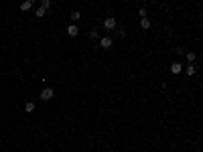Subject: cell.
I'll return each mask as SVG.
<instances>
[{
    "mask_svg": "<svg viewBox=\"0 0 203 152\" xmlns=\"http://www.w3.org/2000/svg\"><path fill=\"white\" fill-rule=\"evenodd\" d=\"M53 95H55L53 87H45V89L41 91V99H43V101H49V99H53Z\"/></svg>",
    "mask_w": 203,
    "mask_h": 152,
    "instance_id": "6da1fadb",
    "label": "cell"
},
{
    "mask_svg": "<svg viewBox=\"0 0 203 152\" xmlns=\"http://www.w3.org/2000/svg\"><path fill=\"white\" fill-rule=\"evenodd\" d=\"M104 28H106V31H114L116 28V18L114 16H110V18L104 20Z\"/></svg>",
    "mask_w": 203,
    "mask_h": 152,
    "instance_id": "7a4b0ae2",
    "label": "cell"
},
{
    "mask_svg": "<svg viewBox=\"0 0 203 152\" xmlns=\"http://www.w3.org/2000/svg\"><path fill=\"white\" fill-rule=\"evenodd\" d=\"M100 47L102 49H110V47H112V39H110V37H102L100 39Z\"/></svg>",
    "mask_w": 203,
    "mask_h": 152,
    "instance_id": "3957f363",
    "label": "cell"
},
{
    "mask_svg": "<svg viewBox=\"0 0 203 152\" xmlns=\"http://www.w3.org/2000/svg\"><path fill=\"white\" fill-rule=\"evenodd\" d=\"M67 35L69 37H77V35H79V28L75 27V25H69L67 27Z\"/></svg>",
    "mask_w": 203,
    "mask_h": 152,
    "instance_id": "277c9868",
    "label": "cell"
},
{
    "mask_svg": "<svg viewBox=\"0 0 203 152\" xmlns=\"http://www.w3.org/2000/svg\"><path fill=\"white\" fill-rule=\"evenodd\" d=\"M181 69H183L181 63H173V65H171V73H175V75L177 73H181Z\"/></svg>",
    "mask_w": 203,
    "mask_h": 152,
    "instance_id": "5b68a950",
    "label": "cell"
},
{
    "mask_svg": "<svg viewBox=\"0 0 203 152\" xmlns=\"http://www.w3.org/2000/svg\"><path fill=\"white\" fill-rule=\"evenodd\" d=\"M33 4H35L33 0H27V2H22V4H20V10H28V8L33 6Z\"/></svg>",
    "mask_w": 203,
    "mask_h": 152,
    "instance_id": "8992f818",
    "label": "cell"
},
{
    "mask_svg": "<svg viewBox=\"0 0 203 152\" xmlns=\"http://www.w3.org/2000/svg\"><path fill=\"white\" fill-rule=\"evenodd\" d=\"M25 112H28V114L35 112V104L33 101H27V104H25Z\"/></svg>",
    "mask_w": 203,
    "mask_h": 152,
    "instance_id": "52a82bcc",
    "label": "cell"
},
{
    "mask_svg": "<svg viewBox=\"0 0 203 152\" xmlns=\"http://www.w3.org/2000/svg\"><path fill=\"white\" fill-rule=\"evenodd\" d=\"M140 27L142 28H150V18H142L140 20Z\"/></svg>",
    "mask_w": 203,
    "mask_h": 152,
    "instance_id": "ba28073f",
    "label": "cell"
},
{
    "mask_svg": "<svg viewBox=\"0 0 203 152\" xmlns=\"http://www.w3.org/2000/svg\"><path fill=\"white\" fill-rule=\"evenodd\" d=\"M185 55H187V61H189V63H193V61L197 59V55L193 53V51H189V53H185Z\"/></svg>",
    "mask_w": 203,
    "mask_h": 152,
    "instance_id": "9c48e42d",
    "label": "cell"
},
{
    "mask_svg": "<svg viewBox=\"0 0 203 152\" xmlns=\"http://www.w3.org/2000/svg\"><path fill=\"white\" fill-rule=\"evenodd\" d=\"M71 18H73V20H79L81 18V12H79V10H73V12H71Z\"/></svg>",
    "mask_w": 203,
    "mask_h": 152,
    "instance_id": "30bf717a",
    "label": "cell"
},
{
    "mask_svg": "<svg viewBox=\"0 0 203 152\" xmlns=\"http://www.w3.org/2000/svg\"><path fill=\"white\" fill-rule=\"evenodd\" d=\"M41 8H45V10L51 8V0H43V2H41Z\"/></svg>",
    "mask_w": 203,
    "mask_h": 152,
    "instance_id": "8fae6325",
    "label": "cell"
},
{
    "mask_svg": "<svg viewBox=\"0 0 203 152\" xmlns=\"http://www.w3.org/2000/svg\"><path fill=\"white\" fill-rule=\"evenodd\" d=\"M195 71H197V69H195L193 65H189V67H187V75H195Z\"/></svg>",
    "mask_w": 203,
    "mask_h": 152,
    "instance_id": "7c38bea8",
    "label": "cell"
},
{
    "mask_svg": "<svg viewBox=\"0 0 203 152\" xmlns=\"http://www.w3.org/2000/svg\"><path fill=\"white\" fill-rule=\"evenodd\" d=\"M98 35H100V33H98V28H92V33H89V37H92V39H98Z\"/></svg>",
    "mask_w": 203,
    "mask_h": 152,
    "instance_id": "4fadbf2b",
    "label": "cell"
},
{
    "mask_svg": "<svg viewBox=\"0 0 203 152\" xmlns=\"http://www.w3.org/2000/svg\"><path fill=\"white\" fill-rule=\"evenodd\" d=\"M37 16H45V8H37Z\"/></svg>",
    "mask_w": 203,
    "mask_h": 152,
    "instance_id": "5bb4252c",
    "label": "cell"
},
{
    "mask_svg": "<svg viewBox=\"0 0 203 152\" xmlns=\"http://www.w3.org/2000/svg\"><path fill=\"white\" fill-rule=\"evenodd\" d=\"M138 14H140L142 18H146V10H144V8H140V10H138Z\"/></svg>",
    "mask_w": 203,
    "mask_h": 152,
    "instance_id": "9a60e30c",
    "label": "cell"
}]
</instances>
